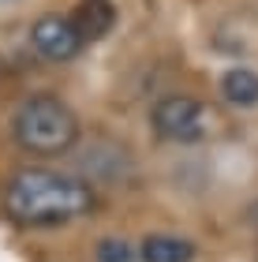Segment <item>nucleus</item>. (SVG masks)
Here are the masks:
<instances>
[{
    "instance_id": "nucleus-7",
    "label": "nucleus",
    "mask_w": 258,
    "mask_h": 262,
    "mask_svg": "<svg viewBox=\"0 0 258 262\" xmlns=\"http://www.w3.org/2000/svg\"><path fill=\"white\" fill-rule=\"evenodd\" d=\"M72 19H75L79 34H83V41H93V38H101V34H109L116 11H112L109 0H83Z\"/></svg>"
},
{
    "instance_id": "nucleus-5",
    "label": "nucleus",
    "mask_w": 258,
    "mask_h": 262,
    "mask_svg": "<svg viewBox=\"0 0 258 262\" xmlns=\"http://www.w3.org/2000/svg\"><path fill=\"white\" fill-rule=\"evenodd\" d=\"M143 262H191L195 258V244L187 236H172V232H154L146 236L138 247Z\"/></svg>"
},
{
    "instance_id": "nucleus-4",
    "label": "nucleus",
    "mask_w": 258,
    "mask_h": 262,
    "mask_svg": "<svg viewBox=\"0 0 258 262\" xmlns=\"http://www.w3.org/2000/svg\"><path fill=\"white\" fill-rule=\"evenodd\" d=\"M30 45L38 49V56H45V60L64 64V60H72V56H79V49H83L86 41H83V34H79L72 15H56V11H49V15L34 19Z\"/></svg>"
},
{
    "instance_id": "nucleus-8",
    "label": "nucleus",
    "mask_w": 258,
    "mask_h": 262,
    "mask_svg": "<svg viewBox=\"0 0 258 262\" xmlns=\"http://www.w3.org/2000/svg\"><path fill=\"white\" fill-rule=\"evenodd\" d=\"M135 258V247L127 240H116V236H105L98 244V262H131Z\"/></svg>"
},
{
    "instance_id": "nucleus-2",
    "label": "nucleus",
    "mask_w": 258,
    "mask_h": 262,
    "mask_svg": "<svg viewBox=\"0 0 258 262\" xmlns=\"http://www.w3.org/2000/svg\"><path fill=\"white\" fill-rule=\"evenodd\" d=\"M79 131H83L79 116L56 94H30L11 113V135H15V142L27 154H38V158L67 154L79 142Z\"/></svg>"
},
{
    "instance_id": "nucleus-3",
    "label": "nucleus",
    "mask_w": 258,
    "mask_h": 262,
    "mask_svg": "<svg viewBox=\"0 0 258 262\" xmlns=\"http://www.w3.org/2000/svg\"><path fill=\"white\" fill-rule=\"evenodd\" d=\"M150 124H154L157 139L165 142H202L221 127V116L209 101L191 98V94H165L150 109Z\"/></svg>"
},
{
    "instance_id": "nucleus-9",
    "label": "nucleus",
    "mask_w": 258,
    "mask_h": 262,
    "mask_svg": "<svg viewBox=\"0 0 258 262\" xmlns=\"http://www.w3.org/2000/svg\"><path fill=\"white\" fill-rule=\"evenodd\" d=\"M247 221H251V229H254V236H258V199L251 202V210H247Z\"/></svg>"
},
{
    "instance_id": "nucleus-6",
    "label": "nucleus",
    "mask_w": 258,
    "mask_h": 262,
    "mask_svg": "<svg viewBox=\"0 0 258 262\" xmlns=\"http://www.w3.org/2000/svg\"><path fill=\"white\" fill-rule=\"evenodd\" d=\"M221 98L236 109H254L258 105V71L251 68H228L221 75Z\"/></svg>"
},
{
    "instance_id": "nucleus-1",
    "label": "nucleus",
    "mask_w": 258,
    "mask_h": 262,
    "mask_svg": "<svg viewBox=\"0 0 258 262\" xmlns=\"http://www.w3.org/2000/svg\"><path fill=\"white\" fill-rule=\"evenodd\" d=\"M93 202L98 195L86 180L45 165H22L4 184V213L27 229H49V225L86 217Z\"/></svg>"
}]
</instances>
